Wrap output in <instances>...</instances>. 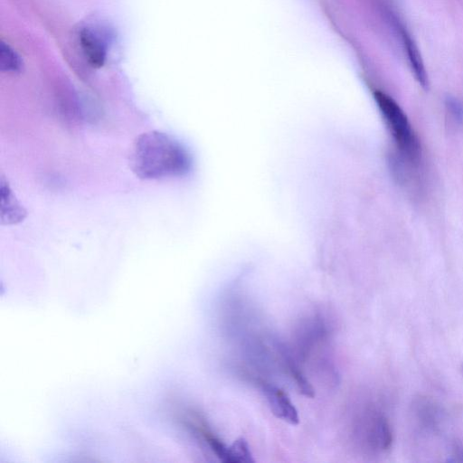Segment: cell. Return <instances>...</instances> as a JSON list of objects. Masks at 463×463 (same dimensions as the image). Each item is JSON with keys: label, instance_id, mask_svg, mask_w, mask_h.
Wrapping results in <instances>:
<instances>
[{"label": "cell", "instance_id": "cell-1", "mask_svg": "<svg viewBox=\"0 0 463 463\" xmlns=\"http://www.w3.org/2000/svg\"><path fill=\"white\" fill-rule=\"evenodd\" d=\"M128 163L135 175L143 180L179 176L190 166L184 146L171 136L156 130L145 132L135 139Z\"/></svg>", "mask_w": 463, "mask_h": 463}, {"label": "cell", "instance_id": "cell-2", "mask_svg": "<svg viewBox=\"0 0 463 463\" xmlns=\"http://www.w3.org/2000/svg\"><path fill=\"white\" fill-rule=\"evenodd\" d=\"M373 96L400 153L412 165H418L421 158L420 144L404 111L386 93L376 90Z\"/></svg>", "mask_w": 463, "mask_h": 463}, {"label": "cell", "instance_id": "cell-3", "mask_svg": "<svg viewBox=\"0 0 463 463\" xmlns=\"http://www.w3.org/2000/svg\"><path fill=\"white\" fill-rule=\"evenodd\" d=\"M260 385L272 413L289 424H298V412L287 393L280 388L263 381L260 382Z\"/></svg>", "mask_w": 463, "mask_h": 463}, {"label": "cell", "instance_id": "cell-4", "mask_svg": "<svg viewBox=\"0 0 463 463\" xmlns=\"http://www.w3.org/2000/svg\"><path fill=\"white\" fill-rule=\"evenodd\" d=\"M393 22L416 80L422 88H428L427 71L416 43L402 24L399 23L397 19H394Z\"/></svg>", "mask_w": 463, "mask_h": 463}, {"label": "cell", "instance_id": "cell-5", "mask_svg": "<svg viewBox=\"0 0 463 463\" xmlns=\"http://www.w3.org/2000/svg\"><path fill=\"white\" fill-rule=\"evenodd\" d=\"M80 43L88 62L95 68L104 65L107 58V45L101 36L90 28L80 33Z\"/></svg>", "mask_w": 463, "mask_h": 463}, {"label": "cell", "instance_id": "cell-6", "mask_svg": "<svg viewBox=\"0 0 463 463\" xmlns=\"http://www.w3.org/2000/svg\"><path fill=\"white\" fill-rule=\"evenodd\" d=\"M1 223L13 224L24 220L25 210L19 204L9 185L1 177Z\"/></svg>", "mask_w": 463, "mask_h": 463}, {"label": "cell", "instance_id": "cell-7", "mask_svg": "<svg viewBox=\"0 0 463 463\" xmlns=\"http://www.w3.org/2000/svg\"><path fill=\"white\" fill-rule=\"evenodd\" d=\"M254 458L247 440L241 437L228 446L225 463H252Z\"/></svg>", "mask_w": 463, "mask_h": 463}, {"label": "cell", "instance_id": "cell-8", "mask_svg": "<svg viewBox=\"0 0 463 463\" xmlns=\"http://www.w3.org/2000/svg\"><path fill=\"white\" fill-rule=\"evenodd\" d=\"M282 355L287 364L288 370L291 377L294 379L299 392L307 397L313 398L315 395V390L309 381L306 378L304 373L300 371L287 352L284 351Z\"/></svg>", "mask_w": 463, "mask_h": 463}, {"label": "cell", "instance_id": "cell-9", "mask_svg": "<svg viewBox=\"0 0 463 463\" xmlns=\"http://www.w3.org/2000/svg\"><path fill=\"white\" fill-rule=\"evenodd\" d=\"M23 61L20 56L5 43L0 44V69L6 72H20Z\"/></svg>", "mask_w": 463, "mask_h": 463}, {"label": "cell", "instance_id": "cell-10", "mask_svg": "<svg viewBox=\"0 0 463 463\" xmlns=\"http://www.w3.org/2000/svg\"><path fill=\"white\" fill-rule=\"evenodd\" d=\"M446 106L456 120H463V104L458 99L449 97L446 100Z\"/></svg>", "mask_w": 463, "mask_h": 463}, {"label": "cell", "instance_id": "cell-11", "mask_svg": "<svg viewBox=\"0 0 463 463\" xmlns=\"http://www.w3.org/2000/svg\"><path fill=\"white\" fill-rule=\"evenodd\" d=\"M462 371H463V364H462Z\"/></svg>", "mask_w": 463, "mask_h": 463}]
</instances>
